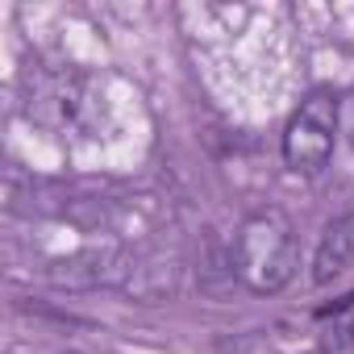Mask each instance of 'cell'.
<instances>
[{"instance_id": "obj_1", "label": "cell", "mask_w": 354, "mask_h": 354, "mask_svg": "<svg viewBox=\"0 0 354 354\" xmlns=\"http://www.w3.org/2000/svg\"><path fill=\"white\" fill-rule=\"evenodd\" d=\"M238 283H246L254 296H275L292 283L296 267H300V250H296V225L283 209H259L250 213L230 246Z\"/></svg>"}, {"instance_id": "obj_2", "label": "cell", "mask_w": 354, "mask_h": 354, "mask_svg": "<svg viewBox=\"0 0 354 354\" xmlns=\"http://www.w3.org/2000/svg\"><path fill=\"white\" fill-rule=\"evenodd\" d=\"M333 142H337V100L329 92H313L308 100H300V109L283 129V162L296 175H321L333 158Z\"/></svg>"}, {"instance_id": "obj_3", "label": "cell", "mask_w": 354, "mask_h": 354, "mask_svg": "<svg viewBox=\"0 0 354 354\" xmlns=\"http://www.w3.org/2000/svg\"><path fill=\"white\" fill-rule=\"evenodd\" d=\"M350 259H354V246H350V238H346L342 217H333L329 230L321 234V246H317V259H313V279H317V283H329Z\"/></svg>"}, {"instance_id": "obj_4", "label": "cell", "mask_w": 354, "mask_h": 354, "mask_svg": "<svg viewBox=\"0 0 354 354\" xmlns=\"http://www.w3.org/2000/svg\"><path fill=\"white\" fill-rule=\"evenodd\" d=\"M342 225H346V238H350V246H354V205L342 213Z\"/></svg>"}]
</instances>
